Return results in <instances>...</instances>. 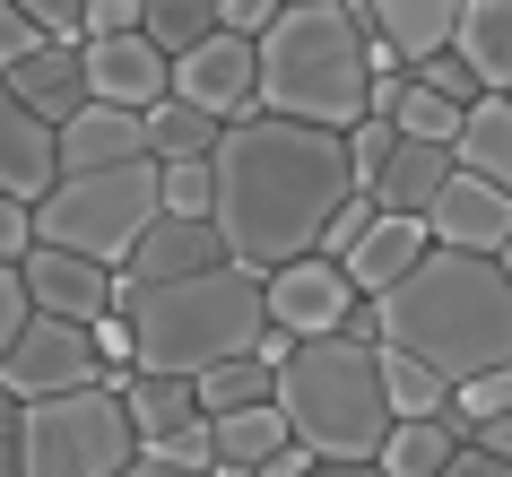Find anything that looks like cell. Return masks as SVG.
Masks as SVG:
<instances>
[{
  "mask_svg": "<svg viewBox=\"0 0 512 477\" xmlns=\"http://www.w3.org/2000/svg\"><path fill=\"white\" fill-rule=\"evenodd\" d=\"M348 157L330 131L304 122H235L209 148V235L226 252V269L243 278H270V269L304 261L322 243L330 209L348 200Z\"/></svg>",
  "mask_w": 512,
  "mask_h": 477,
  "instance_id": "6da1fadb",
  "label": "cell"
},
{
  "mask_svg": "<svg viewBox=\"0 0 512 477\" xmlns=\"http://www.w3.org/2000/svg\"><path fill=\"white\" fill-rule=\"evenodd\" d=\"M374 347L417 356L434 382L512 373V278H504V261L426 252L391 295H374Z\"/></svg>",
  "mask_w": 512,
  "mask_h": 477,
  "instance_id": "7a4b0ae2",
  "label": "cell"
},
{
  "mask_svg": "<svg viewBox=\"0 0 512 477\" xmlns=\"http://www.w3.org/2000/svg\"><path fill=\"white\" fill-rule=\"evenodd\" d=\"M252 105L330 139L365 122V35L348 0H296L252 35Z\"/></svg>",
  "mask_w": 512,
  "mask_h": 477,
  "instance_id": "3957f363",
  "label": "cell"
},
{
  "mask_svg": "<svg viewBox=\"0 0 512 477\" xmlns=\"http://www.w3.org/2000/svg\"><path fill=\"white\" fill-rule=\"evenodd\" d=\"M122 321H131V373L200 382L209 365L252 356V339H261V278H243V269H200V278L148 287Z\"/></svg>",
  "mask_w": 512,
  "mask_h": 477,
  "instance_id": "277c9868",
  "label": "cell"
},
{
  "mask_svg": "<svg viewBox=\"0 0 512 477\" xmlns=\"http://www.w3.org/2000/svg\"><path fill=\"white\" fill-rule=\"evenodd\" d=\"M270 408L287 425V443L313 460H374V443L391 434L374 382V347L365 339H304L287 347V365L270 382Z\"/></svg>",
  "mask_w": 512,
  "mask_h": 477,
  "instance_id": "5b68a950",
  "label": "cell"
},
{
  "mask_svg": "<svg viewBox=\"0 0 512 477\" xmlns=\"http://www.w3.org/2000/svg\"><path fill=\"white\" fill-rule=\"evenodd\" d=\"M157 226V165H113V174H53V191L27 209V235L44 252L122 269L131 243Z\"/></svg>",
  "mask_w": 512,
  "mask_h": 477,
  "instance_id": "8992f818",
  "label": "cell"
},
{
  "mask_svg": "<svg viewBox=\"0 0 512 477\" xmlns=\"http://www.w3.org/2000/svg\"><path fill=\"white\" fill-rule=\"evenodd\" d=\"M139 460L122 399L70 391V399H27L18 408V477H122Z\"/></svg>",
  "mask_w": 512,
  "mask_h": 477,
  "instance_id": "52a82bcc",
  "label": "cell"
},
{
  "mask_svg": "<svg viewBox=\"0 0 512 477\" xmlns=\"http://www.w3.org/2000/svg\"><path fill=\"white\" fill-rule=\"evenodd\" d=\"M96 339L87 330H70V321H35L9 339V356H0V399H70V391H96Z\"/></svg>",
  "mask_w": 512,
  "mask_h": 477,
  "instance_id": "ba28073f",
  "label": "cell"
},
{
  "mask_svg": "<svg viewBox=\"0 0 512 477\" xmlns=\"http://www.w3.org/2000/svg\"><path fill=\"white\" fill-rule=\"evenodd\" d=\"M348 313H356L348 278H339L330 261H313V252L261 278V321H270L278 339H296V347L304 339H339V321H348Z\"/></svg>",
  "mask_w": 512,
  "mask_h": 477,
  "instance_id": "9c48e42d",
  "label": "cell"
},
{
  "mask_svg": "<svg viewBox=\"0 0 512 477\" xmlns=\"http://www.w3.org/2000/svg\"><path fill=\"white\" fill-rule=\"evenodd\" d=\"M18 287H27V313L35 321H70V330H87V321L113 313V269L70 261V252H44V243L18 252Z\"/></svg>",
  "mask_w": 512,
  "mask_h": 477,
  "instance_id": "30bf717a",
  "label": "cell"
},
{
  "mask_svg": "<svg viewBox=\"0 0 512 477\" xmlns=\"http://www.w3.org/2000/svg\"><path fill=\"white\" fill-rule=\"evenodd\" d=\"M426 243H434V252H469V261H504V243H512V200H504L495 183L452 174V183L434 191V209H426Z\"/></svg>",
  "mask_w": 512,
  "mask_h": 477,
  "instance_id": "8fae6325",
  "label": "cell"
},
{
  "mask_svg": "<svg viewBox=\"0 0 512 477\" xmlns=\"http://www.w3.org/2000/svg\"><path fill=\"white\" fill-rule=\"evenodd\" d=\"M79 79H87V105H113V113H148L165 105V61L131 35H113V44H87L79 53Z\"/></svg>",
  "mask_w": 512,
  "mask_h": 477,
  "instance_id": "7c38bea8",
  "label": "cell"
},
{
  "mask_svg": "<svg viewBox=\"0 0 512 477\" xmlns=\"http://www.w3.org/2000/svg\"><path fill=\"white\" fill-rule=\"evenodd\" d=\"M113 165H148V139H139V113L113 105H79L53 131V174H113Z\"/></svg>",
  "mask_w": 512,
  "mask_h": 477,
  "instance_id": "4fadbf2b",
  "label": "cell"
},
{
  "mask_svg": "<svg viewBox=\"0 0 512 477\" xmlns=\"http://www.w3.org/2000/svg\"><path fill=\"white\" fill-rule=\"evenodd\" d=\"M200 269H226V252H217V235H209V217H157V226L131 243L122 278L148 295V287H174V278H200Z\"/></svg>",
  "mask_w": 512,
  "mask_h": 477,
  "instance_id": "5bb4252c",
  "label": "cell"
},
{
  "mask_svg": "<svg viewBox=\"0 0 512 477\" xmlns=\"http://www.w3.org/2000/svg\"><path fill=\"white\" fill-rule=\"evenodd\" d=\"M426 252H434V243H426V226H417V217H374V226H365V243L339 261V278H348L356 304H374V295H391L408 269L426 261Z\"/></svg>",
  "mask_w": 512,
  "mask_h": 477,
  "instance_id": "9a60e30c",
  "label": "cell"
},
{
  "mask_svg": "<svg viewBox=\"0 0 512 477\" xmlns=\"http://www.w3.org/2000/svg\"><path fill=\"white\" fill-rule=\"evenodd\" d=\"M452 183V157L443 148H417V139H391V157L374 165V183H356L365 200H374V217H417L426 226L434 191Z\"/></svg>",
  "mask_w": 512,
  "mask_h": 477,
  "instance_id": "2e32d148",
  "label": "cell"
},
{
  "mask_svg": "<svg viewBox=\"0 0 512 477\" xmlns=\"http://www.w3.org/2000/svg\"><path fill=\"white\" fill-rule=\"evenodd\" d=\"M443 53L478 79V96H504V79H512V9L504 0H452V44Z\"/></svg>",
  "mask_w": 512,
  "mask_h": 477,
  "instance_id": "e0dca14e",
  "label": "cell"
},
{
  "mask_svg": "<svg viewBox=\"0 0 512 477\" xmlns=\"http://www.w3.org/2000/svg\"><path fill=\"white\" fill-rule=\"evenodd\" d=\"M452 174H469V183H512V96H478V105H460L452 122Z\"/></svg>",
  "mask_w": 512,
  "mask_h": 477,
  "instance_id": "ac0fdd59",
  "label": "cell"
},
{
  "mask_svg": "<svg viewBox=\"0 0 512 477\" xmlns=\"http://www.w3.org/2000/svg\"><path fill=\"white\" fill-rule=\"evenodd\" d=\"M0 96H9V105H18V113H35L44 131H61V122H70V113L87 105L79 53H53V44H44V53H35V61H18V70L0 79Z\"/></svg>",
  "mask_w": 512,
  "mask_h": 477,
  "instance_id": "d6986e66",
  "label": "cell"
},
{
  "mask_svg": "<svg viewBox=\"0 0 512 477\" xmlns=\"http://www.w3.org/2000/svg\"><path fill=\"white\" fill-rule=\"evenodd\" d=\"M44 191H53V131H44L35 113H18L9 96H0V200L35 209Z\"/></svg>",
  "mask_w": 512,
  "mask_h": 477,
  "instance_id": "ffe728a7",
  "label": "cell"
},
{
  "mask_svg": "<svg viewBox=\"0 0 512 477\" xmlns=\"http://www.w3.org/2000/svg\"><path fill=\"white\" fill-rule=\"evenodd\" d=\"M191 382H165V373H131L122 382V425H131V443H157L174 425H191Z\"/></svg>",
  "mask_w": 512,
  "mask_h": 477,
  "instance_id": "44dd1931",
  "label": "cell"
},
{
  "mask_svg": "<svg viewBox=\"0 0 512 477\" xmlns=\"http://www.w3.org/2000/svg\"><path fill=\"white\" fill-rule=\"evenodd\" d=\"M460 451V434L443 417H426V425H391L374 443V469L382 477H443V460Z\"/></svg>",
  "mask_w": 512,
  "mask_h": 477,
  "instance_id": "7402d4cb",
  "label": "cell"
},
{
  "mask_svg": "<svg viewBox=\"0 0 512 477\" xmlns=\"http://www.w3.org/2000/svg\"><path fill=\"white\" fill-rule=\"evenodd\" d=\"M217 18H209V0H139V44L157 61H183L191 44H209Z\"/></svg>",
  "mask_w": 512,
  "mask_h": 477,
  "instance_id": "603a6c76",
  "label": "cell"
},
{
  "mask_svg": "<svg viewBox=\"0 0 512 477\" xmlns=\"http://www.w3.org/2000/svg\"><path fill=\"white\" fill-rule=\"evenodd\" d=\"M270 382H278V373L261 365V356H235V365H209L200 382H191V408H200V417H235V408H270Z\"/></svg>",
  "mask_w": 512,
  "mask_h": 477,
  "instance_id": "cb8c5ba5",
  "label": "cell"
},
{
  "mask_svg": "<svg viewBox=\"0 0 512 477\" xmlns=\"http://www.w3.org/2000/svg\"><path fill=\"white\" fill-rule=\"evenodd\" d=\"M495 417H512V373H469V382L443 391V425H452L460 443H469L478 425H495Z\"/></svg>",
  "mask_w": 512,
  "mask_h": 477,
  "instance_id": "d4e9b609",
  "label": "cell"
},
{
  "mask_svg": "<svg viewBox=\"0 0 512 477\" xmlns=\"http://www.w3.org/2000/svg\"><path fill=\"white\" fill-rule=\"evenodd\" d=\"M139 469H174V477H209V425L191 417V425H174V434H157V443H139Z\"/></svg>",
  "mask_w": 512,
  "mask_h": 477,
  "instance_id": "484cf974",
  "label": "cell"
},
{
  "mask_svg": "<svg viewBox=\"0 0 512 477\" xmlns=\"http://www.w3.org/2000/svg\"><path fill=\"white\" fill-rule=\"evenodd\" d=\"M365 226H374V200H365V191H348V200H339V209H330V226H322V243H313V261H348L356 243H365Z\"/></svg>",
  "mask_w": 512,
  "mask_h": 477,
  "instance_id": "4316f807",
  "label": "cell"
},
{
  "mask_svg": "<svg viewBox=\"0 0 512 477\" xmlns=\"http://www.w3.org/2000/svg\"><path fill=\"white\" fill-rule=\"evenodd\" d=\"M157 217H209V165H157Z\"/></svg>",
  "mask_w": 512,
  "mask_h": 477,
  "instance_id": "83f0119b",
  "label": "cell"
},
{
  "mask_svg": "<svg viewBox=\"0 0 512 477\" xmlns=\"http://www.w3.org/2000/svg\"><path fill=\"white\" fill-rule=\"evenodd\" d=\"M27 18H35V35H44L53 53H79V44H87V18H79V0H27Z\"/></svg>",
  "mask_w": 512,
  "mask_h": 477,
  "instance_id": "f1b7e54d",
  "label": "cell"
},
{
  "mask_svg": "<svg viewBox=\"0 0 512 477\" xmlns=\"http://www.w3.org/2000/svg\"><path fill=\"white\" fill-rule=\"evenodd\" d=\"M35 53H44V35H35L27 0H0V79H9L18 61H35Z\"/></svg>",
  "mask_w": 512,
  "mask_h": 477,
  "instance_id": "f546056e",
  "label": "cell"
},
{
  "mask_svg": "<svg viewBox=\"0 0 512 477\" xmlns=\"http://www.w3.org/2000/svg\"><path fill=\"white\" fill-rule=\"evenodd\" d=\"M79 18H87V44H113V35L139 27V0H79ZM87 44H79V53H87Z\"/></svg>",
  "mask_w": 512,
  "mask_h": 477,
  "instance_id": "4dcf8cb0",
  "label": "cell"
},
{
  "mask_svg": "<svg viewBox=\"0 0 512 477\" xmlns=\"http://www.w3.org/2000/svg\"><path fill=\"white\" fill-rule=\"evenodd\" d=\"M27 330V287H18V261L0 269V356H9V339Z\"/></svg>",
  "mask_w": 512,
  "mask_h": 477,
  "instance_id": "1f68e13d",
  "label": "cell"
},
{
  "mask_svg": "<svg viewBox=\"0 0 512 477\" xmlns=\"http://www.w3.org/2000/svg\"><path fill=\"white\" fill-rule=\"evenodd\" d=\"M27 209H18V200H0V269H9V261H18V252H27Z\"/></svg>",
  "mask_w": 512,
  "mask_h": 477,
  "instance_id": "d6a6232c",
  "label": "cell"
},
{
  "mask_svg": "<svg viewBox=\"0 0 512 477\" xmlns=\"http://www.w3.org/2000/svg\"><path fill=\"white\" fill-rule=\"evenodd\" d=\"M443 477H512V460H486V451H469V443H460L452 460H443Z\"/></svg>",
  "mask_w": 512,
  "mask_h": 477,
  "instance_id": "836d02e7",
  "label": "cell"
},
{
  "mask_svg": "<svg viewBox=\"0 0 512 477\" xmlns=\"http://www.w3.org/2000/svg\"><path fill=\"white\" fill-rule=\"evenodd\" d=\"M0 477H18V399H0Z\"/></svg>",
  "mask_w": 512,
  "mask_h": 477,
  "instance_id": "e575fe53",
  "label": "cell"
},
{
  "mask_svg": "<svg viewBox=\"0 0 512 477\" xmlns=\"http://www.w3.org/2000/svg\"><path fill=\"white\" fill-rule=\"evenodd\" d=\"M304 477H382V469H374V460H313Z\"/></svg>",
  "mask_w": 512,
  "mask_h": 477,
  "instance_id": "d590c367",
  "label": "cell"
},
{
  "mask_svg": "<svg viewBox=\"0 0 512 477\" xmlns=\"http://www.w3.org/2000/svg\"><path fill=\"white\" fill-rule=\"evenodd\" d=\"M122 477H174V469H139V460H131V469H122Z\"/></svg>",
  "mask_w": 512,
  "mask_h": 477,
  "instance_id": "8d00e7d4",
  "label": "cell"
}]
</instances>
